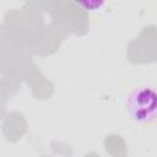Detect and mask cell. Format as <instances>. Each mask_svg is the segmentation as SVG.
I'll return each mask as SVG.
<instances>
[{
    "label": "cell",
    "instance_id": "6da1fadb",
    "mask_svg": "<svg viewBox=\"0 0 157 157\" xmlns=\"http://www.w3.org/2000/svg\"><path fill=\"white\" fill-rule=\"evenodd\" d=\"M126 109L131 119L137 123H148L157 115V93L151 87L134 90L126 99Z\"/></svg>",
    "mask_w": 157,
    "mask_h": 157
}]
</instances>
